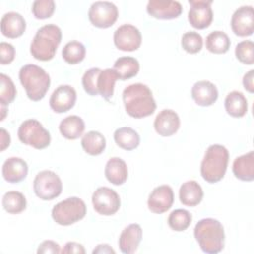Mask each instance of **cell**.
Here are the masks:
<instances>
[{
  "label": "cell",
  "mask_w": 254,
  "mask_h": 254,
  "mask_svg": "<svg viewBox=\"0 0 254 254\" xmlns=\"http://www.w3.org/2000/svg\"><path fill=\"white\" fill-rule=\"evenodd\" d=\"M228 150L219 144L210 145L200 164V175L209 184H214L223 179L228 165Z\"/></svg>",
  "instance_id": "4"
},
{
  "label": "cell",
  "mask_w": 254,
  "mask_h": 254,
  "mask_svg": "<svg viewBox=\"0 0 254 254\" xmlns=\"http://www.w3.org/2000/svg\"><path fill=\"white\" fill-rule=\"evenodd\" d=\"M232 32L239 37L251 36L254 32L253 7L246 5L236 9L230 21Z\"/></svg>",
  "instance_id": "13"
},
{
  "label": "cell",
  "mask_w": 254,
  "mask_h": 254,
  "mask_svg": "<svg viewBox=\"0 0 254 254\" xmlns=\"http://www.w3.org/2000/svg\"><path fill=\"white\" fill-rule=\"evenodd\" d=\"M205 47L212 54H224L230 48L229 37L222 31H213L207 35Z\"/></svg>",
  "instance_id": "31"
},
{
  "label": "cell",
  "mask_w": 254,
  "mask_h": 254,
  "mask_svg": "<svg viewBox=\"0 0 254 254\" xmlns=\"http://www.w3.org/2000/svg\"><path fill=\"white\" fill-rule=\"evenodd\" d=\"M6 111H7V109H6V106H4V105H1V120H4V118H5V116H6Z\"/></svg>",
  "instance_id": "46"
},
{
  "label": "cell",
  "mask_w": 254,
  "mask_h": 254,
  "mask_svg": "<svg viewBox=\"0 0 254 254\" xmlns=\"http://www.w3.org/2000/svg\"><path fill=\"white\" fill-rule=\"evenodd\" d=\"M0 135H1V143H0L1 148H0V150L4 151L6 148H8L10 146L11 137H10V134L4 128L0 129Z\"/></svg>",
  "instance_id": "44"
},
{
  "label": "cell",
  "mask_w": 254,
  "mask_h": 254,
  "mask_svg": "<svg viewBox=\"0 0 254 254\" xmlns=\"http://www.w3.org/2000/svg\"><path fill=\"white\" fill-rule=\"evenodd\" d=\"M76 101V91L68 84L58 86L52 93L49 103L56 113H64L70 110Z\"/></svg>",
  "instance_id": "15"
},
{
  "label": "cell",
  "mask_w": 254,
  "mask_h": 254,
  "mask_svg": "<svg viewBox=\"0 0 254 254\" xmlns=\"http://www.w3.org/2000/svg\"><path fill=\"white\" fill-rule=\"evenodd\" d=\"M181 45L187 53L196 54L202 49L203 40L196 32H187L182 37Z\"/></svg>",
  "instance_id": "37"
},
{
  "label": "cell",
  "mask_w": 254,
  "mask_h": 254,
  "mask_svg": "<svg viewBox=\"0 0 254 254\" xmlns=\"http://www.w3.org/2000/svg\"><path fill=\"white\" fill-rule=\"evenodd\" d=\"M236 59L244 64L251 65L254 64V44L250 40L239 42L235 47Z\"/></svg>",
  "instance_id": "36"
},
{
  "label": "cell",
  "mask_w": 254,
  "mask_h": 254,
  "mask_svg": "<svg viewBox=\"0 0 254 254\" xmlns=\"http://www.w3.org/2000/svg\"><path fill=\"white\" fill-rule=\"evenodd\" d=\"M2 205L8 213L18 214L26 209L27 200L22 192L17 190H10L3 195Z\"/></svg>",
  "instance_id": "32"
},
{
  "label": "cell",
  "mask_w": 254,
  "mask_h": 254,
  "mask_svg": "<svg viewBox=\"0 0 254 254\" xmlns=\"http://www.w3.org/2000/svg\"><path fill=\"white\" fill-rule=\"evenodd\" d=\"M104 174L108 182L115 186L123 185L128 178V168L121 158L112 157L110 158L104 169Z\"/></svg>",
  "instance_id": "23"
},
{
  "label": "cell",
  "mask_w": 254,
  "mask_h": 254,
  "mask_svg": "<svg viewBox=\"0 0 254 254\" xmlns=\"http://www.w3.org/2000/svg\"><path fill=\"white\" fill-rule=\"evenodd\" d=\"M33 189L39 198L43 200H53L62 193L63 183L55 172L44 170L36 175Z\"/></svg>",
  "instance_id": "8"
},
{
  "label": "cell",
  "mask_w": 254,
  "mask_h": 254,
  "mask_svg": "<svg viewBox=\"0 0 254 254\" xmlns=\"http://www.w3.org/2000/svg\"><path fill=\"white\" fill-rule=\"evenodd\" d=\"M2 175L4 180L8 183H20L24 181L28 175V165L22 158H8L2 166Z\"/></svg>",
  "instance_id": "19"
},
{
  "label": "cell",
  "mask_w": 254,
  "mask_h": 254,
  "mask_svg": "<svg viewBox=\"0 0 254 254\" xmlns=\"http://www.w3.org/2000/svg\"><path fill=\"white\" fill-rule=\"evenodd\" d=\"M60 252H61L60 245L57 242L53 241V240H45V241H43L39 245L38 250H37L38 254H47V253L57 254V253H60Z\"/></svg>",
  "instance_id": "41"
},
{
  "label": "cell",
  "mask_w": 254,
  "mask_h": 254,
  "mask_svg": "<svg viewBox=\"0 0 254 254\" xmlns=\"http://www.w3.org/2000/svg\"><path fill=\"white\" fill-rule=\"evenodd\" d=\"M81 146L85 153L91 156L100 155L106 147L104 136L98 131H89L82 135Z\"/></svg>",
  "instance_id": "30"
},
{
  "label": "cell",
  "mask_w": 254,
  "mask_h": 254,
  "mask_svg": "<svg viewBox=\"0 0 254 254\" xmlns=\"http://www.w3.org/2000/svg\"><path fill=\"white\" fill-rule=\"evenodd\" d=\"M193 234L204 253L216 254L224 247V228L217 219L210 217L200 219L194 226Z\"/></svg>",
  "instance_id": "2"
},
{
  "label": "cell",
  "mask_w": 254,
  "mask_h": 254,
  "mask_svg": "<svg viewBox=\"0 0 254 254\" xmlns=\"http://www.w3.org/2000/svg\"><path fill=\"white\" fill-rule=\"evenodd\" d=\"M232 172L235 178L244 182L254 180V152L250 151L237 157L232 164Z\"/></svg>",
  "instance_id": "22"
},
{
  "label": "cell",
  "mask_w": 254,
  "mask_h": 254,
  "mask_svg": "<svg viewBox=\"0 0 254 254\" xmlns=\"http://www.w3.org/2000/svg\"><path fill=\"white\" fill-rule=\"evenodd\" d=\"M180 124L181 121L177 112L172 109H163L155 118L154 128L159 135L169 137L177 133L180 128Z\"/></svg>",
  "instance_id": "17"
},
{
  "label": "cell",
  "mask_w": 254,
  "mask_h": 254,
  "mask_svg": "<svg viewBox=\"0 0 254 254\" xmlns=\"http://www.w3.org/2000/svg\"><path fill=\"white\" fill-rule=\"evenodd\" d=\"M242 83L244 88L250 92L253 93L254 92V70L250 69L249 71H247L242 79Z\"/></svg>",
  "instance_id": "43"
},
{
  "label": "cell",
  "mask_w": 254,
  "mask_h": 254,
  "mask_svg": "<svg viewBox=\"0 0 254 254\" xmlns=\"http://www.w3.org/2000/svg\"><path fill=\"white\" fill-rule=\"evenodd\" d=\"M91 201L94 210L105 216L115 214L119 210L121 203L118 193L108 187L96 189L92 193Z\"/></svg>",
  "instance_id": "9"
},
{
  "label": "cell",
  "mask_w": 254,
  "mask_h": 254,
  "mask_svg": "<svg viewBox=\"0 0 254 254\" xmlns=\"http://www.w3.org/2000/svg\"><path fill=\"white\" fill-rule=\"evenodd\" d=\"M180 201L186 206H195L199 204L203 197V190L201 186L195 181H187L179 190Z\"/></svg>",
  "instance_id": "24"
},
{
  "label": "cell",
  "mask_w": 254,
  "mask_h": 254,
  "mask_svg": "<svg viewBox=\"0 0 254 254\" xmlns=\"http://www.w3.org/2000/svg\"><path fill=\"white\" fill-rule=\"evenodd\" d=\"M191 220L192 216L188 210L178 208L170 213L168 224L175 231H184L190 226Z\"/></svg>",
  "instance_id": "34"
},
{
  "label": "cell",
  "mask_w": 254,
  "mask_h": 254,
  "mask_svg": "<svg viewBox=\"0 0 254 254\" xmlns=\"http://www.w3.org/2000/svg\"><path fill=\"white\" fill-rule=\"evenodd\" d=\"M114 141L117 146L126 151L136 149L140 144V136L130 127H121L114 131Z\"/></svg>",
  "instance_id": "29"
},
{
  "label": "cell",
  "mask_w": 254,
  "mask_h": 254,
  "mask_svg": "<svg viewBox=\"0 0 254 254\" xmlns=\"http://www.w3.org/2000/svg\"><path fill=\"white\" fill-rule=\"evenodd\" d=\"M18 138L23 144L38 150L47 148L51 143L50 132L36 119H27L21 123Z\"/></svg>",
  "instance_id": "7"
},
{
  "label": "cell",
  "mask_w": 254,
  "mask_h": 254,
  "mask_svg": "<svg viewBox=\"0 0 254 254\" xmlns=\"http://www.w3.org/2000/svg\"><path fill=\"white\" fill-rule=\"evenodd\" d=\"M148 208L151 212L161 214L169 210L174 203V191L169 185L155 188L148 197Z\"/></svg>",
  "instance_id": "14"
},
{
  "label": "cell",
  "mask_w": 254,
  "mask_h": 254,
  "mask_svg": "<svg viewBox=\"0 0 254 254\" xmlns=\"http://www.w3.org/2000/svg\"><path fill=\"white\" fill-rule=\"evenodd\" d=\"M100 71H101V69L98 67H91V68L87 69L82 75L81 82H82L83 89L87 94H89L91 96L98 95V91H97V87H96V80H97V76Z\"/></svg>",
  "instance_id": "39"
},
{
  "label": "cell",
  "mask_w": 254,
  "mask_h": 254,
  "mask_svg": "<svg viewBox=\"0 0 254 254\" xmlns=\"http://www.w3.org/2000/svg\"><path fill=\"white\" fill-rule=\"evenodd\" d=\"M183 12L180 2L173 0H150L147 4V13L160 20L178 18Z\"/></svg>",
  "instance_id": "16"
},
{
  "label": "cell",
  "mask_w": 254,
  "mask_h": 254,
  "mask_svg": "<svg viewBox=\"0 0 254 254\" xmlns=\"http://www.w3.org/2000/svg\"><path fill=\"white\" fill-rule=\"evenodd\" d=\"M1 32L10 39L21 37L26 30V21L24 17L17 12H8L1 19Z\"/></svg>",
  "instance_id": "21"
},
{
  "label": "cell",
  "mask_w": 254,
  "mask_h": 254,
  "mask_svg": "<svg viewBox=\"0 0 254 254\" xmlns=\"http://www.w3.org/2000/svg\"><path fill=\"white\" fill-rule=\"evenodd\" d=\"M142 236L143 230L139 224L132 223L126 226L118 239V245L121 252L125 254L134 253L142 240Z\"/></svg>",
  "instance_id": "20"
},
{
  "label": "cell",
  "mask_w": 254,
  "mask_h": 254,
  "mask_svg": "<svg viewBox=\"0 0 254 254\" xmlns=\"http://www.w3.org/2000/svg\"><path fill=\"white\" fill-rule=\"evenodd\" d=\"M92 253L93 254H95V253H112V254H114L115 250L108 244H98L92 250Z\"/></svg>",
  "instance_id": "45"
},
{
  "label": "cell",
  "mask_w": 254,
  "mask_h": 254,
  "mask_svg": "<svg viewBox=\"0 0 254 254\" xmlns=\"http://www.w3.org/2000/svg\"><path fill=\"white\" fill-rule=\"evenodd\" d=\"M61 253H77V254H84L85 253V249L83 247L82 244L74 242V241H69L66 242L65 245L63 247V249L61 250Z\"/></svg>",
  "instance_id": "42"
},
{
  "label": "cell",
  "mask_w": 254,
  "mask_h": 254,
  "mask_svg": "<svg viewBox=\"0 0 254 254\" xmlns=\"http://www.w3.org/2000/svg\"><path fill=\"white\" fill-rule=\"evenodd\" d=\"M86 214L84 201L76 196L67 197L57 203L52 209L54 221L60 225L67 226L81 220Z\"/></svg>",
  "instance_id": "6"
},
{
  "label": "cell",
  "mask_w": 254,
  "mask_h": 254,
  "mask_svg": "<svg viewBox=\"0 0 254 254\" xmlns=\"http://www.w3.org/2000/svg\"><path fill=\"white\" fill-rule=\"evenodd\" d=\"M224 107L227 114L235 118H240L246 114L248 110V102L242 92L233 90L226 95Z\"/></svg>",
  "instance_id": "25"
},
{
  "label": "cell",
  "mask_w": 254,
  "mask_h": 254,
  "mask_svg": "<svg viewBox=\"0 0 254 254\" xmlns=\"http://www.w3.org/2000/svg\"><path fill=\"white\" fill-rule=\"evenodd\" d=\"M122 98L127 114L133 118L150 116L157 107L151 89L143 83H133L126 86Z\"/></svg>",
  "instance_id": "1"
},
{
  "label": "cell",
  "mask_w": 254,
  "mask_h": 254,
  "mask_svg": "<svg viewBox=\"0 0 254 254\" xmlns=\"http://www.w3.org/2000/svg\"><path fill=\"white\" fill-rule=\"evenodd\" d=\"M0 104L6 106L15 99L17 90L12 79L4 73L0 74Z\"/></svg>",
  "instance_id": "35"
},
{
  "label": "cell",
  "mask_w": 254,
  "mask_h": 254,
  "mask_svg": "<svg viewBox=\"0 0 254 254\" xmlns=\"http://www.w3.org/2000/svg\"><path fill=\"white\" fill-rule=\"evenodd\" d=\"M118 18L117 7L108 1H96L88 10L90 23L97 28L106 29L111 27Z\"/></svg>",
  "instance_id": "10"
},
{
  "label": "cell",
  "mask_w": 254,
  "mask_h": 254,
  "mask_svg": "<svg viewBox=\"0 0 254 254\" xmlns=\"http://www.w3.org/2000/svg\"><path fill=\"white\" fill-rule=\"evenodd\" d=\"M113 41L117 49L124 52H133L140 48L142 35L137 27L131 24H124L115 30Z\"/></svg>",
  "instance_id": "12"
},
{
  "label": "cell",
  "mask_w": 254,
  "mask_h": 254,
  "mask_svg": "<svg viewBox=\"0 0 254 254\" xmlns=\"http://www.w3.org/2000/svg\"><path fill=\"white\" fill-rule=\"evenodd\" d=\"M56 4L53 0H36L32 5V13L36 19L50 18L55 12Z\"/></svg>",
  "instance_id": "38"
},
{
  "label": "cell",
  "mask_w": 254,
  "mask_h": 254,
  "mask_svg": "<svg viewBox=\"0 0 254 254\" xmlns=\"http://www.w3.org/2000/svg\"><path fill=\"white\" fill-rule=\"evenodd\" d=\"M59 129L64 138L75 140L83 134L85 124L81 117L77 115H69L61 121Z\"/></svg>",
  "instance_id": "26"
},
{
  "label": "cell",
  "mask_w": 254,
  "mask_h": 254,
  "mask_svg": "<svg viewBox=\"0 0 254 254\" xmlns=\"http://www.w3.org/2000/svg\"><path fill=\"white\" fill-rule=\"evenodd\" d=\"M190 8L189 10L188 19L190 24L198 30L205 29L210 26L213 20V12L211 9V0H190Z\"/></svg>",
  "instance_id": "11"
},
{
  "label": "cell",
  "mask_w": 254,
  "mask_h": 254,
  "mask_svg": "<svg viewBox=\"0 0 254 254\" xmlns=\"http://www.w3.org/2000/svg\"><path fill=\"white\" fill-rule=\"evenodd\" d=\"M113 69L116 71L119 79L126 80L138 74L140 64L137 59L133 57H120L115 61Z\"/></svg>",
  "instance_id": "28"
},
{
  "label": "cell",
  "mask_w": 254,
  "mask_h": 254,
  "mask_svg": "<svg viewBox=\"0 0 254 254\" xmlns=\"http://www.w3.org/2000/svg\"><path fill=\"white\" fill-rule=\"evenodd\" d=\"M16 51L13 45L1 42L0 43V63L1 64H11L15 59Z\"/></svg>",
  "instance_id": "40"
},
{
  "label": "cell",
  "mask_w": 254,
  "mask_h": 254,
  "mask_svg": "<svg viewBox=\"0 0 254 254\" xmlns=\"http://www.w3.org/2000/svg\"><path fill=\"white\" fill-rule=\"evenodd\" d=\"M19 79L32 101H40L46 95L51 84L49 73L39 65L29 64L21 67Z\"/></svg>",
  "instance_id": "5"
},
{
  "label": "cell",
  "mask_w": 254,
  "mask_h": 254,
  "mask_svg": "<svg viewBox=\"0 0 254 254\" xmlns=\"http://www.w3.org/2000/svg\"><path fill=\"white\" fill-rule=\"evenodd\" d=\"M62 41V30L54 24L41 27L33 38L30 46L31 55L39 61H51Z\"/></svg>",
  "instance_id": "3"
},
{
  "label": "cell",
  "mask_w": 254,
  "mask_h": 254,
  "mask_svg": "<svg viewBox=\"0 0 254 254\" xmlns=\"http://www.w3.org/2000/svg\"><path fill=\"white\" fill-rule=\"evenodd\" d=\"M191 97L199 106H210L217 100L218 90L212 82L199 80L191 87Z\"/></svg>",
  "instance_id": "18"
},
{
  "label": "cell",
  "mask_w": 254,
  "mask_h": 254,
  "mask_svg": "<svg viewBox=\"0 0 254 254\" xmlns=\"http://www.w3.org/2000/svg\"><path fill=\"white\" fill-rule=\"evenodd\" d=\"M118 79L119 77L113 68L101 69L96 80L98 94H100L104 99L109 100L113 96L114 85Z\"/></svg>",
  "instance_id": "27"
},
{
  "label": "cell",
  "mask_w": 254,
  "mask_h": 254,
  "mask_svg": "<svg viewBox=\"0 0 254 254\" xmlns=\"http://www.w3.org/2000/svg\"><path fill=\"white\" fill-rule=\"evenodd\" d=\"M85 47L81 42L70 41L64 45L62 51L63 59L69 64H76L85 58Z\"/></svg>",
  "instance_id": "33"
}]
</instances>
